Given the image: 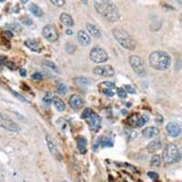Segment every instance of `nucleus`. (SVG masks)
Masks as SVG:
<instances>
[{"label":"nucleus","mask_w":182,"mask_h":182,"mask_svg":"<svg viewBox=\"0 0 182 182\" xmlns=\"http://www.w3.org/2000/svg\"><path fill=\"white\" fill-rule=\"evenodd\" d=\"M88 125H89L90 129L93 132H98L101 126V118L95 113H92L91 116L88 118Z\"/></svg>","instance_id":"obj_10"},{"label":"nucleus","mask_w":182,"mask_h":182,"mask_svg":"<svg viewBox=\"0 0 182 182\" xmlns=\"http://www.w3.org/2000/svg\"><path fill=\"white\" fill-rule=\"evenodd\" d=\"M166 131L169 134V136L172 137H178L180 132H181V127L178 123L176 122H169L166 126Z\"/></svg>","instance_id":"obj_11"},{"label":"nucleus","mask_w":182,"mask_h":182,"mask_svg":"<svg viewBox=\"0 0 182 182\" xmlns=\"http://www.w3.org/2000/svg\"><path fill=\"white\" fill-rule=\"evenodd\" d=\"M116 93L120 98H126L127 97V92L124 90L123 88H117Z\"/></svg>","instance_id":"obj_35"},{"label":"nucleus","mask_w":182,"mask_h":182,"mask_svg":"<svg viewBox=\"0 0 182 182\" xmlns=\"http://www.w3.org/2000/svg\"><path fill=\"white\" fill-rule=\"evenodd\" d=\"M90 59L92 62H95V63H97V64L105 63V62L108 61V59H109V55L107 54V51L103 48H101L99 46H95L91 50Z\"/></svg>","instance_id":"obj_6"},{"label":"nucleus","mask_w":182,"mask_h":182,"mask_svg":"<svg viewBox=\"0 0 182 182\" xmlns=\"http://www.w3.org/2000/svg\"><path fill=\"white\" fill-rule=\"evenodd\" d=\"M93 7L97 13H99L107 21L114 23L120 17V13L116 3L112 0H92Z\"/></svg>","instance_id":"obj_1"},{"label":"nucleus","mask_w":182,"mask_h":182,"mask_svg":"<svg viewBox=\"0 0 182 182\" xmlns=\"http://www.w3.org/2000/svg\"><path fill=\"white\" fill-rule=\"evenodd\" d=\"M67 91H68V89H67V87H66V85L64 84V83H60V84L58 85V87H57V93H58V95H64L65 93L67 92Z\"/></svg>","instance_id":"obj_29"},{"label":"nucleus","mask_w":182,"mask_h":182,"mask_svg":"<svg viewBox=\"0 0 182 182\" xmlns=\"http://www.w3.org/2000/svg\"><path fill=\"white\" fill-rule=\"evenodd\" d=\"M46 142H47V145H48V148L50 150V152L51 153V154H54L58 160H61L62 157H61V154L59 153V150H58V148H57L56 144L54 143V140L51 139L50 136H46Z\"/></svg>","instance_id":"obj_13"},{"label":"nucleus","mask_w":182,"mask_h":182,"mask_svg":"<svg viewBox=\"0 0 182 182\" xmlns=\"http://www.w3.org/2000/svg\"><path fill=\"white\" fill-rule=\"evenodd\" d=\"M6 27L9 28L8 31H17V32H20V31L22 30L21 26H19L17 23H10V24H6Z\"/></svg>","instance_id":"obj_28"},{"label":"nucleus","mask_w":182,"mask_h":182,"mask_svg":"<svg viewBox=\"0 0 182 182\" xmlns=\"http://www.w3.org/2000/svg\"><path fill=\"white\" fill-rule=\"evenodd\" d=\"M149 120V117L147 116H140L138 117V120L136 122V127H142L144 126L145 124H146Z\"/></svg>","instance_id":"obj_27"},{"label":"nucleus","mask_w":182,"mask_h":182,"mask_svg":"<svg viewBox=\"0 0 182 182\" xmlns=\"http://www.w3.org/2000/svg\"><path fill=\"white\" fill-rule=\"evenodd\" d=\"M149 63L152 68L157 71H165L172 64V58L166 51H154L149 55Z\"/></svg>","instance_id":"obj_2"},{"label":"nucleus","mask_w":182,"mask_h":182,"mask_svg":"<svg viewBox=\"0 0 182 182\" xmlns=\"http://www.w3.org/2000/svg\"><path fill=\"white\" fill-rule=\"evenodd\" d=\"M102 146L103 147H112L113 146V141L110 138H107L106 140H104L102 142Z\"/></svg>","instance_id":"obj_37"},{"label":"nucleus","mask_w":182,"mask_h":182,"mask_svg":"<svg viewBox=\"0 0 182 182\" xmlns=\"http://www.w3.org/2000/svg\"><path fill=\"white\" fill-rule=\"evenodd\" d=\"M62 182H69V181H67V180H63V181H62Z\"/></svg>","instance_id":"obj_50"},{"label":"nucleus","mask_w":182,"mask_h":182,"mask_svg":"<svg viewBox=\"0 0 182 182\" xmlns=\"http://www.w3.org/2000/svg\"><path fill=\"white\" fill-rule=\"evenodd\" d=\"M155 122H157V125H161L163 123V117L158 113L155 114Z\"/></svg>","instance_id":"obj_40"},{"label":"nucleus","mask_w":182,"mask_h":182,"mask_svg":"<svg viewBox=\"0 0 182 182\" xmlns=\"http://www.w3.org/2000/svg\"><path fill=\"white\" fill-rule=\"evenodd\" d=\"M42 35L49 42H55L58 39V33L53 25H46L42 29Z\"/></svg>","instance_id":"obj_8"},{"label":"nucleus","mask_w":182,"mask_h":182,"mask_svg":"<svg viewBox=\"0 0 182 182\" xmlns=\"http://www.w3.org/2000/svg\"><path fill=\"white\" fill-rule=\"evenodd\" d=\"M59 19H60V21L62 22V24L67 26V27H72L75 24L74 22V19H72V15H70L69 13H62L60 14V16H59Z\"/></svg>","instance_id":"obj_19"},{"label":"nucleus","mask_w":182,"mask_h":182,"mask_svg":"<svg viewBox=\"0 0 182 182\" xmlns=\"http://www.w3.org/2000/svg\"><path fill=\"white\" fill-rule=\"evenodd\" d=\"M42 65L45 66V67H47V68H49L50 70L55 72H59L58 67H57V66L54 63V62H51V61H50V60H44V61L42 62Z\"/></svg>","instance_id":"obj_25"},{"label":"nucleus","mask_w":182,"mask_h":182,"mask_svg":"<svg viewBox=\"0 0 182 182\" xmlns=\"http://www.w3.org/2000/svg\"><path fill=\"white\" fill-rule=\"evenodd\" d=\"M124 90H125L126 92H130V93H136V90L134 89V88L132 87V86H130V85H125L124 86Z\"/></svg>","instance_id":"obj_41"},{"label":"nucleus","mask_w":182,"mask_h":182,"mask_svg":"<svg viewBox=\"0 0 182 182\" xmlns=\"http://www.w3.org/2000/svg\"><path fill=\"white\" fill-rule=\"evenodd\" d=\"M113 35L114 39L119 43L121 47L125 48L129 51H134L136 48V42L133 38V36L124 29L121 28H114L113 31Z\"/></svg>","instance_id":"obj_3"},{"label":"nucleus","mask_w":182,"mask_h":182,"mask_svg":"<svg viewBox=\"0 0 182 182\" xmlns=\"http://www.w3.org/2000/svg\"><path fill=\"white\" fill-rule=\"evenodd\" d=\"M74 81L76 85L81 87H88L91 83L87 77H75V78H74Z\"/></svg>","instance_id":"obj_24"},{"label":"nucleus","mask_w":182,"mask_h":182,"mask_svg":"<svg viewBox=\"0 0 182 182\" xmlns=\"http://www.w3.org/2000/svg\"><path fill=\"white\" fill-rule=\"evenodd\" d=\"M161 147H162V142H161L159 139H154L148 144L147 150L150 153H154V152H157V151L160 150Z\"/></svg>","instance_id":"obj_20"},{"label":"nucleus","mask_w":182,"mask_h":182,"mask_svg":"<svg viewBox=\"0 0 182 182\" xmlns=\"http://www.w3.org/2000/svg\"><path fill=\"white\" fill-rule=\"evenodd\" d=\"M98 88H99V90L104 93L108 91L113 90L114 88H116V84L112 81H104V82H101L100 84L98 85Z\"/></svg>","instance_id":"obj_21"},{"label":"nucleus","mask_w":182,"mask_h":182,"mask_svg":"<svg viewBox=\"0 0 182 182\" xmlns=\"http://www.w3.org/2000/svg\"><path fill=\"white\" fill-rule=\"evenodd\" d=\"M69 104L72 109L77 111V110H80V109L84 106V100H83L82 97L78 95H72L70 97Z\"/></svg>","instance_id":"obj_12"},{"label":"nucleus","mask_w":182,"mask_h":182,"mask_svg":"<svg viewBox=\"0 0 182 182\" xmlns=\"http://www.w3.org/2000/svg\"><path fill=\"white\" fill-rule=\"evenodd\" d=\"M29 11L32 13V14L34 15L35 17H41V16H43V14H44V12L42 11V9L34 3H32L29 6Z\"/></svg>","instance_id":"obj_22"},{"label":"nucleus","mask_w":182,"mask_h":182,"mask_svg":"<svg viewBox=\"0 0 182 182\" xmlns=\"http://www.w3.org/2000/svg\"><path fill=\"white\" fill-rule=\"evenodd\" d=\"M0 182H1V180H0Z\"/></svg>","instance_id":"obj_51"},{"label":"nucleus","mask_w":182,"mask_h":182,"mask_svg":"<svg viewBox=\"0 0 182 182\" xmlns=\"http://www.w3.org/2000/svg\"><path fill=\"white\" fill-rule=\"evenodd\" d=\"M4 34H6L7 35V37H9V38H11V37H13V33L11 32V31H4V33H3Z\"/></svg>","instance_id":"obj_44"},{"label":"nucleus","mask_w":182,"mask_h":182,"mask_svg":"<svg viewBox=\"0 0 182 182\" xmlns=\"http://www.w3.org/2000/svg\"><path fill=\"white\" fill-rule=\"evenodd\" d=\"M25 46L29 48L31 51H35V53H40L41 51V47L40 45L36 42L34 39H32V38H29L25 41Z\"/></svg>","instance_id":"obj_18"},{"label":"nucleus","mask_w":182,"mask_h":182,"mask_svg":"<svg viewBox=\"0 0 182 182\" xmlns=\"http://www.w3.org/2000/svg\"><path fill=\"white\" fill-rule=\"evenodd\" d=\"M11 91V92L13 93V95L16 97V98H18V99L20 100V101H22V102H25V103H29V100H27L26 99V98L22 95H20L19 92H14L13 90H10Z\"/></svg>","instance_id":"obj_31"},{"label":"nucleus","mask_w":182,"mask_h":182,"mask_svg":"<svg viewBox=\"0 0 182 182\" xmlns=\"http://www.w3.org/2000/svg\"><path fill=\"white\" fill-rule=\"evenodd\" d=\"M66 34L67 35H72V30H71L70 28L66 30Z\"/></svg>","instance_id":"obj_46"},{"label":"nucleus","mask_w":182,"mask_h":182,"mask_svg":"<svg viewBox=\"0 0 182 182\" xmlns=\"http://www.w3.org/2000/svg\"><path fill=\"white\" fill-rule=\"evenodd\" d=\"M159 134V130L157 127H147L142 130V136L146 138H152Z\"/></svg>","instance_id":"obj_16"},{"label":"nucleus","mask_w":182,"mask_h":182,"mask_svg":"<svg viewBox=\"0 0 182 182\" xmlns=\"http://www.w3.org/2000/svg\"><path fill=\"white\" fill-rule=\"evenodd\" d=\"M28 1H29V0H20V2H21L22 4H26Z\"/></svg>","instance_id":"obj_48"},{"label":"nucleus","mask_w":182,"mask_h":182,"mask_svg":"<svg viewBox=\"0 0 182 182\" xmlns=\"http://www.w3.org/2000/svg\"><path fill=\"white\" fill-rule=\"evenodd\" d=\"M129 64L131 66L133 71L136 72L138 76H145L147 74L146 68H145L144 62L142 58L138 55L132 54L129 57Z\"/></svg>","instance_id":"obj_5"},{"label":"nucleus","mask_w":182,"mask_h":182,"mask_svg":"<svg viewBox=\"0 0 182 182\" xmlns=\"http://www.w3.org/2000/svg\"><path fill=\"white\" fill-rule=\"evenodd\" d=\"M77 40L78 42L82 45V46H89L92 42V39H91V36L90 34H88L87 32L83 30H80L77 32Z\"/></svg>","instance_id":"obj_14"},{"label":"nucleus","mask_w":182,"mask_h":182,"mask_svg":"<svg viewBox=\"0 0 182 182\" xmlns=\"http://www.w3.org/2000/svg\"><path fill=\"white\" fill-rule=\"evenodd\" d=\"M161 163V157L159 154H154L152 158H151V166L154 167H159Z\"/></svg>","instance_id":"obj_26"},{"label":"nucleus","mask_w":182,"mask_h":182,"mask_svg":"<svg viewBox=\"0 0 182 182\" xmlns=\"http://www.w3.org/2000/svg\"><path fill=\"white\" fill-rule=\"evenodd\" d=\"M21 20H22V23L25 24V25L30 26V25L33 24V20L31 18H29V17H27V16H25L24 18H21Z\"/></svg>","instance_id":"obj_39"},{"label":"nucleus","mask_w":182,"mask_h":182,"mask_svg":"<svg viewBox=\"0 0 182 182\" xmlns=\"http://www.w3.org/2000/svg\"><path fill=\"white\" fill-rule=\"evenodd\" d=\"M51 102H53V97H51V93L48 92V93H47V95L43 97V103L45 104V105L49 106V105H51Z\"/></svg>","instance_id":"obj_32"},{"label":"nucleus","mask_w":182,"mask_h":182,"mask_svg":"<svg viewBox=\"0 0 182 182\" xmlns=\"http://www.w3.org/2000/svg\"><path fill=\"white\" fill-rule=\"evenodd\" d=\"M180 152L175 143H170L163 150L162 159L165 164H174L180 160Z\"/></svg>","instance_id":"obj_4"},{"label":"nucleus","mask_w":182,"mask_h":182,"mask_svg":"<svg viewBox=\"0 0 182 182\" xmlns=\"http://www.w3.org/2000/svg\"><path fill=\"white\" fill-rule=\"evenodd\" d=\"M80 1L83 3V4H85V5H88V0H80Z\"/></svg>","instance_id":"obj_47"},{"label":"nucleus","mask_w":182,"mask_h":182,"mask_svg":"<svg viewBox=\"0 0 182 182\" xmlns=\"http://www.w3.org/2000/svg\"><path fill=\"white\" fill-rule=\"evenodd\" d=\"M92 72L95 75L102 76V77H112L114 75L116 72L111 65H103V66H96L93 68Z\"/></svg>","instance_id":"obj_9"},{"label":"nucleus","mask_w":182,"mask_h":182,"mask_svg":"<svg viewBox=\"0 0 182 182\" xmlns=\"http://www.w3.org/2000/svg\"><path fill=\"white\" fill-rule=\"evenodd\" d=\"M6 1V0H0V3H3V2H5Z\"/></svg>","instance_id":"obj_49"},{"label":"nucleus","mask_w":182,"mask_h":182,"mask_svg":"<svg viewBox=\"0 0 182 182\" xmlns=\"http://www.w3.org/2000/svg\"><path fill=\"white\" fill-rule=\"evenodd\" d=\"M0 127L5 129L6 131L13 133H16L20 131V127L16 122H14L12 118H10L6 114L1 113H0Z\"/></svg>","instance_id":"obj_7"},{"label":"nucleus","mask_w":182,"mask_h":182,"mask_svg":"<svg viewBox=\"0 0 182 182\" xmlns=\"http://www.w3.org/2000/svg\"><path fill=\"white\" fill-rule=\"evenodd\" d=\"M86 29L88 31V34H90V36L92 35L95 38H100L101 37V31L96 25L92 24V23H87Z\"/></svg>","instance_id":"obj_15"},{"label":"nucleus","mask_w":182,"mask_h":182,"mask_svg":"<svg viewBox=\"0 0 182 182\" xmlns=\"http://www.w3.org/2000/svg\"><path fill=\"white\" fill-rule=\"evenodd\" d=\"M19 74L21 76H26V75H27V71H26L25 69H20L19 70Z\"/></svg>","instance_id":"obj_45"},{"label":"nucleus","mask_w":182,"mask_h":182,"mask_svg":"<svg viewBox=\"0 0 182 182\" xmlns=\"http://www.w3.org/2000/svg\"><path fill=\"white\" fill-rule=\"evenodd\" d=\"M92 113V111L91 110L90 108H86L84 111H83V113H82V114H81V117L83 118V119H88L89 118V116H91V113Z\"/></svg>","instance_id":"obj_34"},{"label":"nucleus","mask_w":182,"mask_h":182,"mask_svg":"<svg viewBox=\"0 0 182 182\" xmlns=\"http://www.w3.org/2000/svg\"><path fill=\"white\" fill-rule=\"evenodd\" d=\"M5 65H6L7 67H9V68H10V69H12V70H13V69L15 68L14 64H13V63H12V62H10V61L5 62Z\"/></svg>","instance_id":"obj_43"},{"label":"nucleus","mask_w":182,"mask_h":182,"mask_svg":"<svg viewBox=\"0 0 182 182\" xmlns=\"http://www.w3.org/2000/svg\"><path fill=\"white\" fill-rule=\"evenodd\" d=\"M53 103H54V105L55 107V109L58 112H63L65 111V109H66V105H65V103L64 101L61 99V98H59L58 96H54L53 97Z\"/></svg>","instance_id":"obj_23"},{"label":"nucleus","mask_w":182,"mask_h":182,"mask_svg":"<svg viewBox=\"0 0 182 182\" xmlns=\"http://www.w3.org/2000/svg\"><path fill=\"white\" fill-rule=\"evenodd\" d=\"M138 120V116L137 114H133V116L130 117L129 119V124L133 127H136V122Z\"/></svg>","instance_id":"obj_33"},{"label":"nucleus","mask_w":182,"mask_h":182,"mask_svg":"<svg viewBox=\"0 0 182 182\" xmlns=\"http://www.w3.org/2000/svg\"><path fill=\"white\" fill-rule=\"evenodd\" d=\"M32 78L34 79V80L41 79V78H42V75H41L40 72H34V74L32 75Z\"/></svg>","instance_id":"obj_42"},{"label":"nucleus","mask_w":182,"mask_h":182,"mask_svg":"<svg viewBox=\"0 0 182 182\" xmlns=\"http://www.w3.org/2000/svg\"><path fill=\"white\" fill-rule=\"evenodd\" d=\"M51 4L54 5L55 7H63L65 5V0H50Z\"/></svg>","instance_id":"obj_36"},{"label":"nucleus","mask_w":182,"mask_h":182,"mask_svg":"<svg viewBox=\"0 0 182 182\" xmlns=\"http://www.w3.org/2000/svg\"><path fill=\"white\" fill-rule=\"evenodd\" d=\"M147 175L149 176L151 179H153V180H155V179L158 178V175L157 173H154V172H148Z\"/></svg>","instance_id":"obj_38"},{"label":"nucleus","mask_w":182,"mask_h":182,"mask_svg":"<svg viewBox=\"0 0 182 182\" xmlns=\"http://www.w3.org/2000/svg\"><path fill=\"white\" fill-rule=\"evenodd\" d=\"M75 46L72 44V43H67L66 44V46H65V50H66V51L68 54H74L75 51Z\"/></svg>","instance_id":"obj_30"},{"label":"nucleus","mask_w":182,"mask_h":182,"mask_svg":"<svg viewBox=\"0 0 182 182\" xmlns=\"http://www.w3.org/2000/svg\"><path fill=\"white\" fill-rule=\"evenodd\" d=\"M76 146L80 154H84L87 153V139L84 136H78L76 139Z\"/></svg>","instance_id":"obj_17"}]
</instances>
